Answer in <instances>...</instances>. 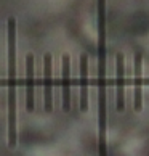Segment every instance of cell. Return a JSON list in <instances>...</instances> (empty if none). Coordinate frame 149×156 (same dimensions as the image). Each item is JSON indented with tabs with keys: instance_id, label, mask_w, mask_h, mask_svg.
<instances>
[{
	"instance_id": "cell-1",
	"label": "cell",
	"mask_w": 149,
	"mask_h": 156,
	"mask_svg": "<svg viewBox=\"0 0 149 156\" xmlns=\"http://www.w3.org/2000/svg\"><path fill=\"white\" fill-rule=\"evenodd\" d=\"M98 2V116L100 156L106 153V0Z\"/></svg>"
},
{
	"instance_id": "cell-2",
	"label": "cell",
	"mask_w": 149,
	"mask_h": 156,
	"mask_svg": "<svg viewBox=\"0 0 149 156\" xmlns=\"http://www.w3.org/2000/svg\"><path fill=\"white\" fill-rule=\"evenodd\" d=\"M8 27V147L15 148L18 143V101H16V20L11 16Z\"/></svg>"
},
{
	"instance_id": "cell-3",
	"label": "cell",
	"mask_w": 149,
	"mask_h": 156,
	"mask_svg": "<svg viewBox=\"0 0 149 156\" xmlns=\"http://www.w3.org/2000/svg\"><path fill=\"white\" fill-rule=\"evenodd\" d=\"M51 69H53V58L51 53L43 56V101H45V111L50 113L53 109V77H51Z\"/></svg>"
},
{
	"instance_id": "cell-4",
	"label": "cell",
	"mask_w": 149,
	"mask_h": 156,
	"mask_svg": "<svg viewBox=\"0 0 149 156\" xmlns=\"http://www.w3.org/2000/svg\"><path fill=\"white\" fill-rule=\"evenodd\" d=\"M116 82H117V111L125 108V63L124 55L116 56Z\"/></svg>"
},
{
	"instance_id": "cell-5",
	"label": "cell",
	"mask_w": 149,
	"mask_h": 156,
	"mask_svg": "<svg viewBox=\"0 0 149 156\" xmlns=\"http://www.w3.org/2000/svg\"><path fill=\"white\" fill-rule=\"evenodd\" d=\"M80 111L88 109V56L80 55Z\"/></svg>"
},
{
	"instance_id": "cell-6",
	"label": "cell",
	"mask_w": 149,
	"mask_h": 156,
	"mask_svg": "<svg viewBox=\"0 0 149 156\" xmlns=\"http://www.w3.org/2000/svg\"><path fill=\"white\" fill-rule=\"evenodd\" d=\"M63 109H71V56L63 55Z\"/></svg>"
},
{
	"instance_id": "cell-7",
	"label": "cell",
	"mask_w": 149,
	"mask_h": 156,
	"mask_svg": "<svg viewBox=\"0 0 149 156\" xmlns=\"http://www.w3.org/2000/svg\"><path fill=\"white\" fill-rule=\"evenodd\" d=\"M34 55H26V109L34 111Z\"/></svg>"
},
{
	"instance_id": "cell-8",
	"label": "cell",
	"mask_w": 149,
	"mask_h": 156,
	"mask_svg": "<svg viewBox=\"0 0 149 156\" xmlns=\"http://www.w3.org/2000/svg\"><path fill=\"white\" fill-rule=\"evenodd\" d=\"M135 109L140 111L143 106V55L135 53Z\"/></svg>"
}]
</instances>
